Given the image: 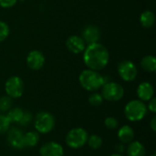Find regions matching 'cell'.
<instances>
[{
  "label": "cell",
  "instance_id": "obj_19",
  "mask_svg": "<svg viewBox=\"0 0 156 156\" xmlns=\"http://www.w3.org/2000/svg\"><path fill=\"white\" fill-rule=\"evenodd\" d=\"M40 140V135L37 131H29L24 133L25 147H35Z\"/></svg>",
  "mask_w": 156,
  "mask_h": 156
},
{
  "label": "cell",
  "instance_id": "obj_11",
  "mask_svg": "<svg viewBox=\"0 0 156 156\" xmlns=\"http://www.w3.org/2000/svg\"><path fill=\"white\" fill-rule=\"evenodd\" d=\"M40 156H64V148L58 142L50 141L39 148Z\"/></svg>",
  "mask_w": 156,
  "mask_h": 156
},
{
  "label": "cell",
  "instance_id": "obj_28",
  "mask_svg": "<svg viewBox=\"0 0 156 156\" xmlns=\"http://www.w3.org/2000/svg\"><path fill=\"white\" fill-rule=\"evenodd\" d=\"M18 0H0V6L3 8H11L16 5Z\"/></svg>",
  "mask_w": 156,
  "mask_h": 156
},
{
  "label": "cell",
  "instance_id": "obj_3",
  "mask_svg": "<svg viewBox=\"0 0 156 156\" xmlns=\"http://www.w3.org/2000/svg\"><path fill=\"white\" fill-rule=\"evenodd\" d=\"M125 118L132 122H138L144 120L148 112L146 104L140 100H132L124 107Z\"/></svg>",
  "mask_w": 156,
  "mask_h": 156
},
{
  "label": "cell",
  "instance_id": "obj_17",
  "mask_svg": "<svg viewBox=\"0 0 156 156\" xmlns=\"http://www.w3.org/2000/svg\"><path fill=\"white\" fill-rule=\"evenodd\" d=\"M139 20H140L142 27H144V28H150L154 25L155 15L151 10H145L141 13Z\"/></svg>",
  "mask_w": 156,
  "mask_h": 156
},
{
  "label": "cell",
  "instance_id": "obj_16",
  "mask_svg": "<svg viewBox=\"0 0 156 156\" xmlns=\"http://www.w3.org/2000/svg\"><path fill=\"white\" fill-rule=\"evenodd\" d=\"M127 156H146V149L139 141H132L128 144L126 149Z\"/></svg>",
  "mask_w": 156,
  "mask_h": 156
},
{
  "label": "cell",
  "instance_id": "obj_6",
  "mask_svg": "<svg viewBox=\"0 0 156 156\" xmlns=\"http://www.w3.org/2000/svg\"><path fill=\"white\" fill-rule=\"evenodd\" d=\"M101 89V96L105 101L115 102L121 101L124 96L123 87L115 81H107L103 84Z\"/></svg>",
  "mask_w": 156,
  "mask_h": 156
},
{
  "label": "cell",
  "instance_id": "obj_29",
  "mask_svg": "<svg viewBox=\"0 0 156 156\" xmlns=\"http://www.w3.org/2000/svg\"><path fill=\"white\" fill-rule=\"evenodd\" d=\"M146 107H147V110L150 112H152V113H154V114H155L156 112V98H152L149 101H148V105H146Z\"/></svg>",
  "mask_w": 156,
  "mask_h": 156
},
{
  "label": "cell",
  "instance_id": "obj_32",
  "mask_svg": "<svg viewBox=\"0 0 156 156\" xmlns=\"http://www.w3.org/2000/svg\"><path fill=\"white\" fill-rule=\"evenodd\" d=\"M149 156H155V154H151V155H149Z\"/></svg>",
  "mask_w": 156,
  "mask_h": 156
},
{
  "label": "cell",
  "instance_id": "obj_8",
  "mask_svg": "<svg viewBox=\"0 0 156 156\" xmlns=\"http://www.w3.org/2000/svg\"><path fill=\"white\" fill-rule=\"evenodd\" d=\"M117 71L120 78L125 82L133 81L138 75V69L136 65L129 59H124L118 64Z\"/></svg>",
  "mask_w": 156,
  "mask_h": 156
},
{
  "label": "cell",
  "instance_id": "obj_12",
  "mask_svg": "<svg viewBox=\"0 0 156 156\" xmlns=\"http://www.w3.org/2000/svg\"><path fill=\"white\" fill-rule=\"evenodd\" d=\"M87 44L80 36L71 35L66 40L67 48L73 54H80L84 51Z\"/></svg>",
  "mask_w": 156,
  "mask_h": 156
},
{
  "label": "cell",
  "instance_id": "obj_5",
  "mask_svg": "<svg viewBox=\"0 0 156 156\" xmlns=\"http://www.w3.org/2000/svg\"><path fill=\"white\" fill-rule=\"evenodd\" d=\"M89 133L85 129L81 127H76L68 132L65 137V142L69 148L80 149L86 145Z\"/></svg>",
  "mask_w": 156,
  "mask_h": 156
},
{
  "label": "cell",
  "instance_id": "obj_24",
  "mask_svg": "<svg viewBox=\"0 0 156 156\" xmlns=\"http://www.w3.org/2000/svg\"><path fill=\"white\" fill-rule=\"evenodd\" d=\"M104 125L109 130H117L119 128V121L115 117L109 116L104 119Z\"/></svg>",
  "mask_w": 156,
  "mask_h": 156
},
{
  "label": "cell",
  "instance_id": "obj_33",
  "mask_svg": "<svg viewBox=\"0 0 156 156\" xmlns=\"http://www.w3.org/2000/svg\"><path fill=\"white\" fill-rule=\"evenodd\" d=\"M19 1H21V2H23V1H25V0H19Z\"/></svg>",
  "mask_w": 156,
  "mask_h": 156
},
{
  "label": "cell",
  "instance_id": "obj_18",
  "mask_svg": "<svg viewBox=\"0 0 156 156\" xmlns=\"http://www.w3.org/2000/svg\"><path fill=\"white\" fill-rule=\"evenodd\" d=\"M140 65L142 67V69L147 72H151L154 73L156 70V58L154 55H147L144 56L141 62Z\"/></svg>",
  "mask_w": 156,
  "mask_h": 156
},
{
  "label": "cell",
  "instance_id": "obj_2",
  "mask_svg": "<svg viewBox=\"0 0 156 156\" xmlns=\"http://www.w3.org/2000/svg\"><path fill=\"white\" fill-rule=\"evenodd\" d=\"M79 82L85 90L94 92L100 90L107 80L99 71L86 69L80 73Z\"/></svg>",
  "mask_w": 156,
  "mask_h": 156
},
{
  "label": "cell",
  "instance_id": "obj_25",
  "mask_svg": "<svg viewBox=\"0 0 156 156\" xmlns=\"http://www.w3.org/2000/svg\"><path fill=\"white\" fill-rule=\"evenodd\" d=\"M9 34H10L9 26L5 22L0 20V43L5 41L8 37Z\"/></svg>",
  "mask_w": 156,
  "mask_h": 156
},
{
  "label": "cell",
  "instance_id": "obj_20",
  "mask_svg": "<svg viewBox=\"0 0 156 156\" xmlns=\"http://www.w3.org/2000/svg\"><path fill=\"white\" fill-rule=\"evenodd\" d=\"M24 112L25 111L19 107L11 108L7 112L6 117L11 123H19V122L21 121V119L24 115Z\"/></svg>",
  "mask_w": 156,
  "mask_h": 156
},
{
  "label": "cell",
  "instance_id": "obj_13",
  "mask_svg": "<svg viewBox=\"0 0 156 156\" xmlns=\"http://www.w3.org/2000/svg\"><path fill=\"white\" fill-rule=\"evenodd\" d=\"M80 37L87 45L99 42L101 38V30L96 25H88L83 28Z\"/></svg>",
  "mask_w": 156,
  "mask_h": 156
},
{
  "label": "cell",
  "instance_id": "obj_9",
  "mask_svg": "<svg viewBox=\"0 0 156 156\" xmlns=\"http://www.w3.org/2000/svg\"><path fill=\"white\" fill-rule=\"evenodd\" d=\"M6 141L9 146L16 150H22L25 148L24 145V133L16 127L9 128L6 132Z\"/></svg>",
  "mask_w": 156,
  "mask_h": 156
},
{
  "label": "cell",
  "instance_id": "obj_30",
  "mask_svg": "<svg viewBox=\"0 0 156 156\" xmlns=\"http://www.w3.org/2000/svg\"><path fill=\"white\" fill-rule=\"evenodd\" d=\"M150 128L152 129V131L154 133L156 132V116L154 115L153 118L151 119V122H150Z\"/></svg>",
  "mask_w": 156,
  "mask_h": 156
},
{
  "label": "cell",
  "instance_id": "obj_21",
  "mask_svg": "<svg viewBox=\"0 0 156 156\" xmlns=\"http://www.w3.org/2000/svg\"><path fill=\"white\" fill-rule=\"evenodd\" d=\"M86 144H88L89 147L92 150H98L102 146L103 140L99 134H91L89 135Z\"/></svg>",
  "mask_w": 156,
  "mask_h": 156
},
{
  "label": "cell",
  "instance_id": "obj_22",
  "mask_svg": "<svg viewBox=\"0 0 156 156\" xmlns=\"http://www.w3.org/2000/svg\"><path fill=\"white\" fill-rule=\"evenodd\" d=\"M13 99L8 97L7 95L0 97V112H7L13 104Z\"/></svg>",
  "mask_w": 156,
  "mask_h": 156
},
{
  "label": "cell",
  "instance_id": "obj_15",
  "mask_svg": "<svg viewBox=\"0 0 156 156\" xmlns=\"http://www.w3.org/2000/svg\"><path fill=\"white\" fill-rule=\"evenodd\" d=\"M134 136H135V132L133 129V127L130 125L125 124L118 129L117 137L119 141L123 144H128L129 143L133 141Z\"/></svg>",
  "mask_w": 156,
  "mask_h": 156
},
{
  "label": "cell",
  "instance_id": "obj_14",
  "mask_svg": "<svg viewBox=\"0 0 156 156\" xmlns=\"http://www.w3.org/2000/svg\"><path fill=\"white\" fill-rule=\"evenodd\" d=\"M136 94L138 100L145 102L149 101L152 98L154 97V88L152 83L149 81H143L141 82L136 90Z\"/></svg>",
  "mask_w": 156,
  "mask_h": 156
},
{
  "label": "cell",
  "instance_id": "obj_27",
  "mask_svg": "<svg viewBox=\"0 0 156 156\" xmlns=\"http://www.w3.org/2000/svg\"><path fill=\"white\" fill-rule=\"evenodd\" d=\"M33 120V116L31 114V112H27V111H25L24 112V115L21 119V121L19 122V124L21 126H27Z\"/></svg>",
  "mask_w": 156,
  "mask_h": 156
},
{
  "label": "cell",
  "instance_id": "obj_4",
  "mask_svg": "<svg viewBox=\"0 0 156 156\" xmlns=\"http://www.w3.org/2000/svg\"><path fill=\"white\" fill-rule=\"evenodd\" d=\"M33 125L35 131H37L39 134H47L54 130L56 125V119L54 115L49 112H39L34 118Z\"/></svg>",
  "mask_w": 156,
  "mask_h": 156
},
{
  "label": "cell",
  "instance_id": "obj_31",
  "mask_svg": "<svg viewBox=\"0 0 156 156\" xmlns=\"http://www.w3.org/2000/svg\"><path fill=\"white\" fill-rule=\"evenodd\" d=\"M110 156H123L122 154H120V153H115V154H111Z\"/></svg>",
  "mask_w": 156,
  "mask_h": 156
},
{
  "label": "cell",
  "instance_id": "obj_7",
  "mask_svg": "<svg viewBox=\"0 0 156 156\" xmlns=\"http://www.w3.org/2000/svg\"><path fill=\"white\" fill-rule=\"evenodd\" d=\"M5 91L11 99H18L22 97L25 91L23 80L18 76L9 77L5 83Z\"/></svg>",
  "mask_w": 156,
  "mask_h": 156
},
{
  "label": "cell",
  "instance_id": "obj_10",
  "mask_svg": "<svg viewBox=\"0 0 156 156\" xmlns=\"http://www.w3.org/2000/svg\"><path fill=\"white\" fill-rule=\"evenodd\" d=\"M45 56L44 54L37 50V49H33L29 51V53L27 56V67L32 69V70H39L43 68L45 64Z\"/></svg>",
  "mask_w": 156,
  "mask_h": 156
},
{
  "label": "cell",
  "instance_id": "obj_1",
  "mask_svg": "<svg viewBox=\"0 0 156 156\" xmlns=\"http://www.w3.org/2000/svg\"><path fill=\"white\" fill-rule=\"evenodd\" d=\"M83 62L90 69L96 71L105 69L110 61V53L108 48L100 42L88 44L84 49Z\"/></svg>",
  "mask_w": 156,
  "mask_h": 156
},
{
  "label": "cell",
  "instance_id": "obj_23",
  "mask_svg": "<svg viewBox=\"0 0 156 156\" xmlns=\"http://www.w3.org/2000/svg\"><path fill=\"white\" fill-rule=\"evenodd\" d=\"M103 101H104V99L101 96V94L99 92H96V91L92 92L89 97V103L93 107L101 106L103 103Z\"/></svg>",
  "mask_w": 156,
  "mask_h": 156
},
{
  "label": "cell",
  "instance_id": "obj_26",
  "mask_svg": "<svg viewBox=\"0 0 156 156\" xmlns=\"http://www.w3.org/2000/svg\"><path fill=\"white\" fill-rule=\"evenodd\" d=\"M10 124H11V122L7 119L6 115L0 114V135L6 133V132L10 128Z\"/></svg>",
  "mask_w": 156,
  "mask_h": 156
}]
</instances>
